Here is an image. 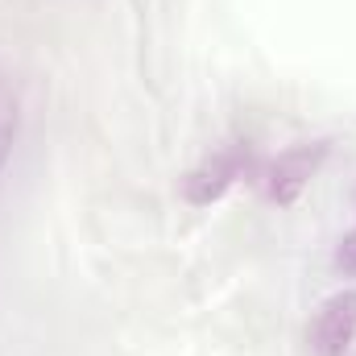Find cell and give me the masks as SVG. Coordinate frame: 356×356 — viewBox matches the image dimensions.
I'll return each instance as SVG.
<instances>
[{"mask_svg":"<svg viewBox=\"0 0 356 356\" xmlns=\"http://www.w3.org/2000/svg\"><path fill=\"white\" fill-rule=\"evenodd\" d=\"M249 175V149L245 145H224L211 158H203L191 175L182 178V199L191 207H211L216 199H224L241 178Z\"/></svg>","mask_w":356,"mask_h":356,"instance_id":"6da1fadb","label":"cell"},{"mask_svg":"<svg viewBox=\"0 0 356 356\" xmlns=\"http://www.w3.org/2000/svg\"><path fill=\"white\" fill-rule=\"evenodd\" d=\"M327 149H332L327 141H307V145H294V149L277 154L266 170V195L282 207L294 203L311 186V178L319 175V166L327 162Z\"/></svg>","mask_w":356,"mask_h":356,"instance_id":"7a4b0ae2","label":"cell"},{"mask_svg":"<svg viewBox=\"0 0 356 356\" xmlns=\"http://www.w3.org/2000/svg\"><path fill=\"white\" fill-rule=\"evenodd\" d=\"M356 336V290H340L332 294L311 323V344L319 356H344Z\"/></svg>","mask_w":356,"mask_h":356,"instance_id":"3957f363","label":"cell"},{"mask_svg":"<svg viewBox=\"0 0 356 356\" xmlns=\"http://www.w3.org/2000/svg\"><path fill=\"white\" fill-rule=\"evenodd\" d=\"M336 266L344 273H356V228H348L340 236V249H336Z\"/></svg>","mask_w":356,"mask_h":356,"instance_id":"277c9868","label":"cell"},{"mask_svg":"<svg viewBox=\"0 0 356 356\" xmlns=\"http://www.w3.org/2000/svg\"><path fill=\"white\" fill-rule=\"evenodd\" d=\"M8 137H13V108H8L4 95H0V162H4V154H8Z\"/></svg>","mask_w":356,"mask_h":356,"instance_id":"5b68a950","label":"cell"}]
</instances>
